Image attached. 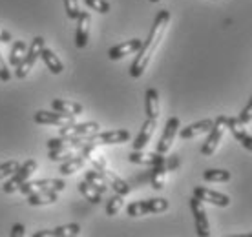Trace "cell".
Segmentation results:
<instances>
[{"mask_svg":"<svg viewBox=\"0 0 252 237\" xmlns=\"http://www.w3.org/2000/svg\"><path fill=\"white\" fill-rule=\"evenodd\" d=\"M168 22H170V11H166V9L159 11L156 20H154V26H152L150 33H148V38L143 42L141 50L135 53V60H133L132 66H130V77H133V79L143 77V73H145L146 68H148V64H150L152 57L158 51L159 44L163 40Z\"/></svg>","mask_w":252,"mask_h":237,"instance_id":"6da1fadb","label":"cell"},{"mask_svg":"<svg viewBox=\"0 0 252 237\" xmlns=\"http://www.w3.org/2000/svg\"><path fill=\"white\" fill-rule=\"evenodd\" d=\"M44 42H46V40L42 37L33 38L32 44L28 46V51H26L22 62L17 66V69H15V75H17V79H26V77H28V73L33 69L35 62L40 59V53H42V50H44Z\"/></svg>","mask_w":252,"mask_h":237,"instance_id":"7a4b0ae2","label":"cell"},{"mask_svg":"<svg viewBox=\"0 0 252 237\" xmlns=\"http://www.w3.org/2000/svg\"><path fill=\"white\" fill-rule=\"evenodd\" d=\"M227 118L228 117H225V115H220V117L214 120V126H212V130L208 131L207 141H205V143H203V146H201V153L205 157L214 155L216 150L220 148V143L223 141L225 130H228V128H227Z\"/></svg>","mask_w":252,"mask_h":237,"instance_id":"3957f363","label":"cell"},{"mask_svg":"<svg viewBox=\"0 0 252 237\" xmlns=\"http://www.w3.org/2000/svg\"><path fill=\"white\" fill-rule=\"evenodd\" d=\"M168 210V201L166 199H148V201H137L132 203L126 208V213L130 217H141L146 213H161Z\"/></svg>","mask_w":252,"mask_h":237,"instance_id":"277c9868","label":"cell"},{"mask_svg":"<svg viewBox=\"0 0 252 237\" xmlns=\"http://www.w3.org/2000/svg\"><path fill=\"white\" fill-rule=\"evenodd\" d=\"M35 172H37V161H35V159H28V161H26L22 166H19V170L11 175V179L4 184V192H6V194H13V192L20 190V186H22L24 182H28V179H30Z\"/></svg>","mask_w":252,"mask_h":237,"instance_id":"5b68a950","label":"cell"},{"mask_svg":"<svg viewBox=\"0 0 252 237\" xmlns=\"http://www.w3.org/2000/svg\"><path fill=\"white\" fill-rule=\"evenodd\" d=\"M66 182L63 179H38V181L24 182L20 186V192L24 195H32L37 192H63Z\"/></svg>","mask_w":252,"mask_h":237,"instance_id":"8992f818","label":"cell"},{"mask_svg":"<svg viewBox=\"0 0 252 237\" xmlns=\"http://www.w3.org/2000/svg\"><path fill=\"white\" fill-rule=\"evenodd\" d=\"M101 126L97 122H81V124H69L63 126L61 128V137L64 139H86V137H94L95 133H99Z\"/></svg>","mask_w":252,"mask_h":237,"instance_id":"52a82bcc","label":"cell"},{"mask_svg":"<svg viewBox=\"0 0 252 237\" xmlns=\"http://www.w3.org/2000/svg\"><path fill=\"white\" fill-rule=\"evenodd\" d=\"M190 210L194 213V223H195V232L199 237H208L210 236V225H208V217L207 212H205V206H203V201L197 199V197H192L190 199Z\"/></svg>","mask_w":252,"mask_h":237,"instance_id":"ba28073f","label":"cell"},{"mask_svg":"<svg viewBox=\"0 0 252 237\" xmlns=\"http://www.w3.org/2000/svg\"><path fill=\"white\" fill-rule=\"evenodd\" d=\"M35 122L37 124H48V126H57V128H63V126H69L75 122V117L73 115H66V113L61 112H46V110H40V112L35 113Z\"/></svg>","mask_w":252,"mask_h":237,"instance_id":"9c48e42d","label":"cell"},{"mask_svg":"<svg viewBox=\"0 0 252 237\" xmlns=\"http://www.w3.org/2000/svg\"><path fill=\"white\" fill-rule=\"evenodd\" d=\"M179 117H170L168 118V122H166V126H164V131L163 135H161V139H159L158 143V151L159 153H168L172 148V144H174V141H176L177 133H179Z\"/></svg>","mask_w":252,"mask_h":237,"instance_id":"30bf717a","label":"cell"},{"mask_svg":"<svg viewBox=\"0 0 252 237\" xmlns=\"http://www.w3.org/2000/svg\"><path fill=\"white\" fill-rule=\"evenodd\" d=\"M245 126L247 124H243L240 118H234V117L227 118V128L232 131L234 139H238V143H241V146H243L245 150L252 151V135L247 131Z\"/></svg>","mask_w":252,"mask_h":237,"instance_id":"8fae6325","label":"cell"},{"mask_svg":"<svg viewBox=\"0 0 252 237\" xmlns=\"http://www.w3.org/2000/svg\"><path fill=\"white\" fill-rule=\"evenodd\" d=\"M90 26H92V15L88 11H81L79 19H77V31H75V46L79 50L88 46Z\"/></svg>","mask_w":252,"mask_h":237,"instance_id":"7c38bea8","label":"cell"},{"mask_svg":"<svg viewBox=\"0 0 252 237\" xmlns=\"http://www.w3.org/2000/svg\"><path fill=\"white\" fill-rule=\"evenodd\" d=\"M130 141V131L128 130H114L104 131V133H95L94 137H90V143H95L102 146V144H123Z\"/></svg>","mask_w":252,"mask_h":237,"instance_id":"4fadbf2b","label":"cell"},{"mask_svg":"<svg viewBox=\"0 0 252 237\" xmlns=\"http://www.w3.org/2000/svg\"><path fill=\"white\" fill-rule=\"evenodd\" d=\"M194 195L197 197V199H201L203 203H210V205L221 206V208H225V206L230 205V197H228V195L220 194V192H214V190L205 188V186L194 188Z\"/></svg>","mask_w":252,"mask_h":237,"instance_id":"5bb4252c","label":"cell"},{"mask_svg":"<svg viewBox=\"0 0 252 237\" xmlns=\"http://www.w3.org/2000/svg\"><path fill=\"white\" fill-rule=\"evenodd\" d=\"M141 46H143V40H139V38L126 40V42L117 44V46H114L112 50L108 51V59H110V60H121V59H125L126 55L137 53V51L141 50Z\"/></svg>","mask_w":252,"mask_h":237,"instance_id":"9a60e30c","label":"cell"},{"mask_svg":"<svg viewBox=\"0 0 252 237\" xmlns=\"http://www.w3.org/2000/svg\"><path fill=\"white\" fill-rule=\"evenodd\" d=\"M128 161L133 162V164H141V166H158V164H163L166 161V157H163V153H145L141 150H133L130 155H128Z\"/></svg>","mask_w":252,"mask_h":237,"instance_id":"2e32d148","label":"cell"},{"mask_svg":"<svg viewBox=\"0 0 252 237\" xmlns=\"http://www.w3.org/2000/svg\"><path fill=\"white\" fill-rule=\"evenodd\" d=\"M212 126H214V120L212 118H203L199 122H194V124L187 126L183 130L179 131V137L181 139H194V137H199L203 133H208V131L212 130Z\"/></svg>","mask_w":252,"mask_h":237,"instance_id":"e0dca14e","label":"cell"},{"mask_svg":"<svg viewBox=\"0 0 252 237\" xmlns=\"http://www.w3.org/2000/svg\"><path fill=\"white\" fill-rule=\"evenodd\" d=\"M156 126H158V118H148L146 117L145 124L139 131V135L135 137V143H133V150H143L146 144L150 143L152 135L156 131Z\"/></svg>","mask_w":252,"mask_h":237,"instance_id":"ac0fdd59","label":"cell"},{"mask_svg":"<svg viewBox=\"0 0 252 237\" xmlns=\"http://www.w3.org/2000/svg\"><path fill=\"white\" fill-rule=\"evenodd\" d=\"M99 172H101V174L104 175V177H106L108 184H110V186L114 188L115 194H119V195H123V197H125V195H128L130 192H132V188H130V184H128L126 181H123V179H121L119 175L114 174V172H112V170L108 168V166H104V168L99 170Z\"/></svg>","mask_w":252,"mask_h":237,"instance_id":"d6986e66","label":"cell"},{"mask_svg":"<svg viewBox=\"0 0 252 237\" xmlns=\"http://www.w3.org/2000/svg\"><path fill=\"white\" fill-rule=\"evenodd\" d=\"M51 108L55 112L66 113V115H82L84 113V106L79 104V102H71V100H63V99H53L51 100Z\"/></svg>","mask_w":252,"mask_h":237,"instance_id":"ffe728a7","label":"cell"},{"mask_svg":"<svg viewBox=\"0 0 252 237\" xmlns=\"http://www.w3.org/2000/svg\"><path fill=\"white\" fill-rule=\"evenodd\" d=\"M81 234V226L71 223V225H64L59 226L55 230H42L37 232L35 237H71V236H79Z\"/></svg>","mask_w":252,"mask_h":237,"instance_id":"44dd1931","label":"cell"},{"mask_svg":"<svg viewBox=\"0 0 252 237\" xmlns=\"http://www.w3.org/2000/svg\"><path fill=\"white\" fill-rule=\"evenodd\" d=\"M145 112L148 118H159V93L156 88H148L146 89Z\"/></svg>","mask_w":252,"mask_h":237,"instance_id":"7402d4cb","label":"cell"},{"mask_svg":"<svg viewBox=\"0 0 252 237\" xmlns=\"http://www.w3.org/2000/svg\"><path fill=\"white\" fill-rule=\"evenodd\" d=\"M40 59L44 60V64H46V68L50 69L53 75H61L64 71V66H63V62H61V59H59L55 53L51 50H48V48H44L42 50V53H40Z\"/></svg>","mask_w":252,"mask_h":237,"instance_id":"603a6c76","label":"cell"},{"mask_svg":"<svg viewBox=\"0 0 252 237\" xmlns=\"http://www.w3.org/2000/svg\"><path fill=\"white\" fill-rule=\"evenodd\" d=\"M84 166H86V157L75 155V157H71V159H68V161H64L63 164H61L59 172L63 175H73L75 172L84 168Z\"/></svg>","mask_w":252,"mask_h":237,"instance_id":"cb8c5ba5","label":"cell"},{"mask_svg":"<svg viewBox=\"0 0 252 237\" xmlns=\"http://www.w3.org/2000/svg\"><path fill=\"white\" fill-rule=\"evenodd\" d=\"M164 162H166V161H164ZM164 162L152 168L150 182H152V188H154V190H163V188H164V182H166V174H168V168H166V164H164Z\"/></svg>","mask_w":252,"mask_h":237,"instance_id":"d4e9b609","label":"cell"},{"mask_svg":"<svg viewBox=\"0 0 252 237\" xmlns=\"http://www.w3.org/2000/svg\"><path fill=\"white\" fill-rule=\"evenodd\" d=\"M59 192H37V194L28 195V203L32 206H42V205H53L59 201Z\"/></svg>","mask_w":252,"mask_h":237,"instance_id":"484cf974","label":"cell"},{"mask_svg":"<svg viewBox=\"0 0 252 237\" xmlns=\"http://www.w3.org/2000/svg\"><path fill=\"white\" fill-rule=\"evenodd\" d=\"M86 181L90 182V184H94L101 194H106L108 188H110V184H108L106 177L99 172V170H90V172H86V177H84Z\"/></svg>","mask_w":252,"mask_h":237,"instance_id":"4316f807","label":"cell"},{"mask_svg":"<svg viewBox=\"0 0 252 237\" xmlns=\"http://www.w3.org/2000/svg\"><path fill=\"white\" fill-rule=\"evenodd\" d=\"M79 192H81L84 197H86V201H90V203H94V205H99L102 199V194L97 190V188L94 186V184H90L86 179L84 181L79 182Z\"/></svg>","mask_w":252,"mask_h":237,"instance_id":"83f0119b","label":"cell"},{"mask_svg":"<svg viewBox=\"0 0 252 237\" xmlns=\"http://www.w3.org/2000/svg\"><path fill=\"white\" fill-rule=\"evenodd\" d=\"M26 51H28V44H26L24 40H15V42H13L11 51H9V64L17 68V66L22 62Z\"/></svg>","mask_w":252,"mask_h":237,"instance_id":"f1b7e54d","label":"cell"},{"mask_svg":"<svg viewBox=\"0 0 252 237\" xmlns=\"http://www.w3.org/2000/svg\"><path fill=\"white\" fill-rule=\"evenodd\" d=\"M230 172H227V170H205L203 172V179L208 182H227L230 181Z\"/></svg>","mask_w":252,"mask_h":237,"instance_id":"f546056e","label":"cell"},{"mask_svg":"<svg viewBox=\"0 0 252 237\" xmlns=\"http://www.w3.org/2000/svg\"><path fill=\"white\" fill-rule=\"evenodd\" d=\"M123 205H125V201H123V195H114L112 199L106 203V215H110V217H114V215H117V213L121 212V208H123Z\"/></svg>","mask_w":252,"mask_h":237,"instance_id":"4dcf8cb0","label":"cell"},{"mask_svg":"<svg viewBox=\"0 0 252 237\" xmlns=\"http://www.w3.org/2000/svg\"><path fill=\"white\" fill-rule=\"evenodd\" d=\"M84 4H86L90 9L101 13V15H106V13H110V4H108L106 0H84Z\"/></svg>","mask_w":252,"mask_h":237,"instance_id":"1f68e13d","label":"cell"},{"mask_svg":"<svg viewBox=\"0 0 252 237\" xmlns=\"http://www.w3.org/2000/svg\"><path fill=\"white\" fill-rule=\"evenodd\" d=\"M64 7H66V15L68 19L77 20L79 15H81V9H79V0H64Z\"/></svg>","mask_w":252,"mask_h":237,"instance_id":"d6a6232c","label":"cell"},{"mask_svg":"<svg viewBox=\"0 0 252 237\" xmlns=\"http://www.w3.org/2000/svg\"><path fill=\"white\" fill-rule=\"evenodd\" d=\"M19 166H20L19 161H7V162H4V164H0V179L13 175L19 170Z\"/></svg>","mask_w":252,"mask_h":237,"instance_id":"836d02e7","label":"cell"},{"mask_svg":"<svg viewBox=\"0 0 252 237\" xmlns=\"http://www.w3.org/2000/svg\"><path fill=\"white\" fill-rule=\"evenodd\" d=\"M243 122V124H249V122H252V97L249 99V102H247V106L243 108V112L240 113V117H238Z\"/></svg>","mask_w":252,"mask_h":237,"instance_id":"e575fe53","label":"cell"},{"mask_svg":"<svg viewBox=\"0 0 252 237\" xmlns=\"http://www.w3.org/2000/svg\"><path fill=\"white\" fill-rule=\"evenodd\" d=\"M0 81L2 82L11 81V71H9V68H7L6 60L2 59V55H0Z\"/></svg>","mask_w":252,"mask_h":237,"instance_id":"d590c367","label":"cell"},{"mask_svg":"<svg viewBox=\"0 0 252 237\" xmlns=\"http://www.w3.org/2000/svg\"><path fill=\"white\" fill-rule=\"evenodd\" d=\"M9 236H11V237H22V236H26L24 225H13L11 232H9Z\"/></svg>","mask_w":252,"mask_h":237,"instance_id":"8d00e7d4","label":"cell"},{"mask_svg":"<svg viewBox=\"0 0 252 237\" xmlns=\"http://www.w3.org/2000/svg\"><path fill=\"white\" fill-rule=\"evenodd\" d=\"M164 164H166L168 172H174V170H176L177 166H179V157H177V155H172L170 159H168V161L164 162Z\"/></svg>","mask_w":252,"mask_h":237,"instance_id":"74e56055","label":"cell"},{"mask_svg":"<svg viewBox=\"0 0 252 237\" xmlns=\"http://www.w3.org/2000/svg\"><path fill=\"white\" fill-rule=\"evenodd\" d=\"M9 40H11V33L0 28V42H9Z\"/></svg>","mask_w":252,"mask_h":237,"instance_id":"f35d334b","label":"cell"},{"mask_svg":"<svg viewBox=\"0 0 252 237\" xmlns=\"http://www.w3.org/2000/svg\"><path fill=\"white\" fill-rule=\"evenodd\" d=\"M150 2H154V4H156V2H159V0H150Z\"/></svg>","mask_w":252,"mask_h":237,"instance_id":"ab89813d","label":"cell"},{"mask_svg":"<svg viewBox=\"0 0 252 237\" xmlns=\"http://www.w3.org/2000/svg\"><path fill=\"white\" fill-rule=\"evenodd\" d=\"M245 237H252V234H249V236H245Z\"/></svg>","mask_w":252,"mask_h":237,"instance_id":"60d3db41","label":"cell"}]
</instances>
